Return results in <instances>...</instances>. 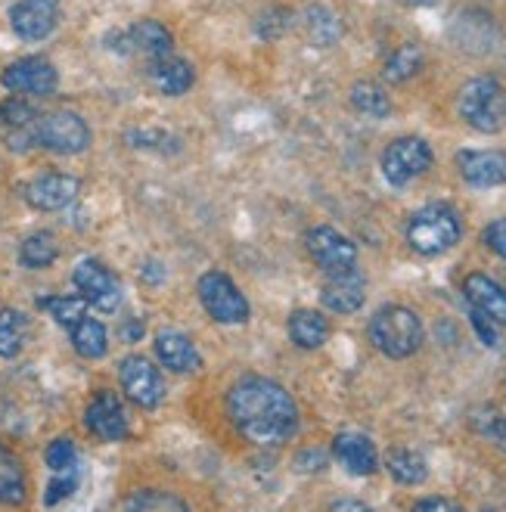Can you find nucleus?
Segmentation results:
<instances>
[{
    "label": "nucleus",
    "instance_id": "obj_1",
    "mask_svg": "<svg viewBox=\"0 0 506 512\" xmlns=\"http://www.w3.org/2000/svg\"><path fill=\"white\" fill-rule=\"evenodd\" d=\"M227 416L233 429L258 447H277L299 429V407L274 379L246 376L227 391Z\"/></svg>",
    "mask_w": 506,
    "mask_h": 512
},
{
    "label": "nucleus",
    "instance_id": "obj_2",
    "mask_svg": "<svg viewBox=\"0 0 506 512\" xmlns=\"http://www.w3.org/2000/svg\"><path fill=\"white\" fill-rule=\"evenodd\" d=\"M460 236H463L460 215L444 202L423 205L420 212H413L407 221L410 249L426 258H435V255H444L448 249H454L460 243Z\"/></svg>",
    "mask_w": 506,
    "mask_h": 512
},
{
    "label": "nucleus",
    "instance_id": "obj_3",
    "mask_svg": "<svg viewBox=\"0 0 506 512\" xmlns=\"http://www.w3.org/2000/svg\"><path fill=\"white\" fill-rule=\"evenodd\" d=\"M367 333H370V342L392 360H404L420 351L423 345V323L416 317V311L404 305L379 308L367 326Z\"/></svg>",
    "mask_w": 506,
    "mask_h": 512
},
{
    "label": "nucleus",
    "instance_id": "obj_4",
    "mask_svg": "<svg viewBox=\"0 0 506 512\" xmlns=\"http://www.w3.org/2000/svg\"><path fill=\"white\" fill-rule=\"evenodd\" d=\"M457 112L479 134H497L506 128V90L497 78H472L460 87Z\"/></svg>",
    "mask_w": 506,
    "mask_h": 512
},
{
    "label": "nucleus",
    "instance_id": "obj_5",
    "mask_svg": "<svg viewBox=\"0 0 506 512\" xmlns=\"http://www.w3.org/2000/svg\"><path fill=\"white\" fill-rule=\"evenodd\" d=\"M196 292H199V301L208 311V317L218 320V323L236 326V323H246L252 314L249 298L240 292V286H236L227 274H221V270H208V274H202Z\"/></svg>",
    "mask_w": 506,
    "mask_h": 512
},
{
    "label": "nucleus",
    "instance_id": "obj_6",
    "mask_svg": "<svg viewBox=\"0 0 506 512\" xmlns=\"http://www.w3.org/2000/svg\"><path fill=\"white\" fill-rule=\"evenodd\" d=\"M35 143L59 156H78L91 146V128L78 112H50L35 122Z\"/></svg>",
    "mask_w": 506,
    "mask_h": 512
},
{
    "label": "nucleus",
    "instance_id": "obj_7",
    "mask_svg": "<svg viewBox=\"0 0 506 512\" xmlns=\"http://www.w3.org/2000/svg\"><path fill=\"white\" fill-rule=\"evenodd\" d=\"M432 159V146L423 137H398L382 153V177L392 187H407L432 168Z\"/></svg>",
    "mask_w": 506,
    "mask_h": 512
},
{
    "label": "nucleus",
    "instance_id": "obj_8",
    "mask_svg": "<svg viewBox=\"0 0 506 512\" xmlns=\"http://www.w3.org/2000/svg\"><path fill=\"white\" fill-rule=\"evenodd\" d=\"M118 379H122L125 395L143 410L159 407L162 398H165V379H162L159 367H153L150 360L140 357V354H131V357L122 360V367H118Z\"/></svg>",
    "mask_w": 506,
    "mask_h": 512
},
{
    "label": "nucleus",
    "instance_id": "obj_9",
    "mask_svg": "<svg viewBox=\"0 0 506 512\" xmlns=\"http://www.w3.org/2000/svg\"><path fill=\"white\" fill-rule=\"evenodd\" d=\"M75 289L81 292V298L87 305H94L97 311H115L122 305V286L112 277V270L94 258H84L75 264V274H72Z\"/></svg>",
    "mask_w": 506,
    "mask_h": 512
},
{
    "label": "nucleus",
    "instance_id": "obj_10",
    "mask_svg": "<svg viewBox=\"0 0 506 512\" xmlns=\"http://www.w3.org/2000/svg\"><path fill=\"white\" fill-rule=\"evenodd\" d=\"M305 246H308V255L314 258V264L320 270H326V274H342V270L357 267V246L336 227L308 230Z\"/></svg>",
    "mask_w": 506,
    "mask_h": 512
},
{
    "label": "nucleus",
    "instance_id": "obj_11",
    "mask_svg": "<svg viewBox=\"0 0 506 512\" xmlns=\"http://www.w3.org/2000/svg\"><path fill=\"white\" fill-rule=\"evenodd\" d=\"M0 84H4L10 94H32V97H50L59 75L53 69L50 59L44 56H22L16 63H10L0 75Z\"/></svg>",
    "mask_w": 506,
    "mask_h": 512
},
{
    "label": "nucleus",
    "instance_id": "obj_12",
    "mask_svg": "<svg viewBox=\"0 0 506 512\" xmlns=\"http://www.w3.org/2000/svg\"><path fill=\"white\" fill-rule=\"evenodd\" d=\"M81 184L72 177V174H59V171H47V174H38L25 184V202L38 208V212H59V208H66L75 202Z\"/></svg>",
    "mask_w": 506,
    "mask_h": 512
},
{
    "label": "nucleus",
    "instance_id": "obj_13",
    "mask_svg": "<svg viewBox=\"0 0 506 512\" xmlns=\"http://www.w3.org/2000/svg\"><path fill=\"white\" fill-rule=\"evenodd\" d=\"M457 171L469 187H500L506 184V153L503 149H463L457 153Z\"/></svg>",
    "mask_w": 506,
    "mask_h": 512
},
{
    "label": "nucleus",
    "instance_id": "obj_14",
    "mask_svg": "<svg viewBox=\"0 0 506 512\" xmlns=\"http://www.w3.org/2000/svg\"><path fill=\"white\" fill-rule=\"evenodd\" d=\"M320 301H323V308L333 314L361 311L367 301V280L361 277L357 267L342 270V274H330V280H326L320 289Z\"/></svg>",
    "mask_w": 506,
    "mask_h": 512
},
{
    "label": "nucleus",
    "instance_id": "obj_15",
    "mask_svg": "<svg viewBox=\"0 0 506 512\" xmlns=\"http://www.w3.org/2000/svg\"><path fill=\"white\" fill-rule=\"evenodd\" d=\"M84 426L100 441H125L128 438V416L125 407L112 391H100L84 410Z\"/></svg>",
    "mask_w": 506,
    "mask_h": 512
},
{
    "label": "nucleus",
    "instance_id": "obj_16",
    "mask_svg": "<svg viewBox=\"0 0 506 512\" xmlns=\"http://www.w3.org/2000/svg\"><path fill=\"white\" fill-rule=\"evenodd\" d=\"M59 0H19L10 10V25L22 41H44L56 28Z\"/></svg>",
    "mask_w": 506,
    "mask_h": 512
},
{
    "label": "nucleus",
    "instance_id": "obj_17",
    "mask_svg": "<svg viewBox=\"0 0 506 512\" xmlns=\"http://www.w3.org/2000/svg\"><path fill=\"white\" fill-rule=\"evenodd\" d=\"M463 295L469 308L485 314L494 326H506V289L488 274H469L463 280Z\"/></svg>",
    "mask_w": 506,
    "mask_h": 512
},
{
    "label": "nucleus",
    "instance_id": "obj_18",
    "mask_svg": "<svg viewBox=\"0 0 506 512\" xmlns=\"http://www.w3.org/2000/svg\"><path fill=\"white\" fill-rule=\"evenodd\" d=\"M333 457L351 475H373L379 469V454L367 435L361 432H339L333 438Z\"/></svg>",
    "mask_w": 506,
    "mask_h": 512
},
{
    "label": "nucleus",
    "instance_id": "obj_19",
    "mask_svg": "<svg viewBox=\"0 0 506 512\" xmlns=\"http://www.w3.org/2000/svg\"><path fill=\"white\" fill-rule=\"evenodd\" d=\"M150 81H153V87L159 90V94L181 97V94H187V90L193 87L196 72H193V66L187 63V59L174 56V53H165V56L150 59Z\"/></svg>",
    "mask_w": 506,
    "mask_h": 512
},
{
    "label": "nucleus",
    "instance_id": "obj_20",
    "mask_svg": "<svg viewBox=\"0 0 506 512\" xmlns=\"http://www.w3.org/2000/svg\"><path fill=\"white\" fill-rule=\"evenodd\" d=\"M156 357L171 373H196L202 367V357H199L193 339L177 333V329H165V333L156 336Z\"/></svg>",
    "mask_w": 506,
    "mask_h": 512
},
{
    "label": "nucleus",
    "instance_id": "obj_21",
    "mask_svg": "<svg viewBox=\"0 0 506 512\" xmlns=\"http://www.w3.org/2000/svg\"><path fill=\"white\" fill-rule=\"evenodd\" d=\"M286 329H289V339L305 351H314L330 339V320H326L320 311H311V308L292 311Z\"/></svg>",
    "mask_w": 506,
    "mask_h": 512
},
{
    "label": "nucleus",
    "instance_id": "obj_22",
    "mask_svg": "<svg viewBox=\"0 0 506 512\" xmlns=\"http://www.w3.org/2000/svg\"><path fill=\"white\" fill-rule=\"evenodd\" d=\"M125 38H128L131 50L150 56V59L171 53V32H168L162 22H156V19H140V22H134L128 28Z\"/></svg>",
    "mask_w": 506,
    "mask_h": 512
},
{
    "label": "nucleus",
    "instance_id": "obj_23",
    "mask_svg": "<svg viewBox=\"0 0 506 512\" xmlns=\"http://www.w3.org/2000/svg\"><path fill=\"white\" fill-rule=\"evenodd\" d=\"M385 469H389V475L398 481V485H423L426 475H429L426 457L416 454V450H410V447L389 450V457H385Z\"/></svg>",
    "mask_w": 506,
    "mask_h": 512
},
{
    "label": "nucleus",
    "instance_id": "obj_24",
    "mask_svg": "<svg viewBox=\"0 0 506 512\" xmlns=\"http://www.w3.org/2000/svg\"><path fill=\"white\" fill-rule=\"evenodd\" d=\"M72 345L81 357L87 360H97L109 351V336H106V326L100 320H91V317H84L81 323H75L72 329Z\"/></svg>",
    "mask_w": 506,
    "mask_h": 512
},
{
    "label": "nucleus",
    "instance_id": "obj_25",
    "mask_svg": "<svg viewBox=\"0 0 506 512\" xmlns=\"http://www.w3.org/2000/svg\"><path fill=\"white\" fill-rule=\"evenodd\" d=\"M25 500V469L13 450L0 444V503H22Z\"/></svg>",
    "mask_w": 506,
    "mask_h": 512
},
{
    "label": "nucleus",
    "instance_id": "obj_26",
    "mask_svg": "<svg viewBox=\"0 0 506 512\" xmlns=\"http://www.w3.org/2000/svg\"><path fill=\"white\" fill-rule=\"evenodd\" d=\"M351 106L361 115H370V118H389L392 115L389 94H385V90L373 81H357L351 87Z\"/></svg>",
    "mask_w": 506,
    "mask_h": 512
},
{
    "label": "nucleus",
    "instance_id": "obj_27",
    "mask_svg": "<svg viewBox=\"0 0 506 512\" xmlns=\"http://www.w3.org/2000/svg\"><path fill=\"white\" fill-rule=\"evenodd\" d=\"M28 339V317L16 308L0 311V357H16Z\"/></svg>",
    "mask_w": 506,
    "mask_h": 512
},
{
    "label": "nucleus",
    "instance_id": "obj_28",
    "mask_svg": "<svg viewBox=\"0 0 506 512\" xmlns=\"http://www.w3.org/2000/svg\"><path fill=\"white\" fill-rule=\"evenodd\" d=\"M59 249H56V236L47 233V230H38L25 239V243L19 246V261L25 267H32V270H41V267H50L56 261Z\"/></svg>",
    "mask_w": 506,
    "mask_h": 512
},
{
    "label": "nucleus",
    "instance_id": "obj_29",
    "mask_svg": "<svg viewBox=\"0 0 506 512\" xmlns=\"http://www.w3.org/2000/svg\"><path fill=\"white\" fill-rule=\"evenodd\" d=\"M420 69H423V50L416 44H401L389 59H385L382 75H385V81L401 84V81L413 78Z\"/></svg>",
    "mask_w": 506,
    "mask_h": 512
},
{
    "label": "nucleus",
    "instance_id": "obj_30",
    "mask_svg": "<svg viewBox=\"0 0 506 512\" xmlns=\"http://www.w3.org/2000/svg\"><path fill=\"white\" fill-rule=\"evenodd\" d=\"M38 305L66 329H72L87 317V301L81 295H53V298H41Z\"/></svg>",
    "mask_w": 506,
    "mask_h": 512
},
{
    "label": "nucleus",
    "instance_id": "obj_31",
    "mask_svg": "<svg viewBox=\"0 0 506 512\" xmlns=\"http://www.w3.org/2000/svg\"><path fill=\"white\" fill-rule=\"evenodd\" d=\"M308 19V35L317 47H333L339 38H342V22L333 10H326V7H311L305 13Z\"/></svg>",
    "mask_w": 506,
    "mask_h": 512
},
{
    "label": "nucleus",
    "instance_id": "obj_32",
    "mask_svg": "<svg viewBox=\"0 0 506 512\" xmlns=\"http://www.w3.org/2000/svg\"><path fill=\"white\" fill-rule=\"evenodd\" d=\"M472 429L479 432L485 441H491L494 447L506 450V413L497 407H485V410H475L472 413Z\"/></svg>",
    "mask_w": 506,
    "mask_h": 512
},
{
    "label": "nucleus",
    "instance_id": "obj_33",
    "mask_svg": "<svg viewBox=\"0 0 506 512\" xmlns=\"http://www.w3.org/2000/svg\"><path fill=\"white\" fill-rule=\"evenodd\" d=\"M125 509H140V512H153V509H177V512H184L187 509V500L181 497H174L168 491H137L134 497L125 500Z\"/></svg>",
    "mask_w": 506,
    "mask_h": 512
},
{
    "label": "nucleus",
    "instance_id": "obj_34",
    "mask_svg": "<svg viewBox=\"0 0 506 512\" xmlns=\"http://www.w3.org/2000/svg\"><path fill=\"white\" fill-rule=\"evenodd\" d=\"M35 109L28 106L25 100H19V97H10V100H4L0 103V125L4 128H10V131H19V128H28L35 122Z\"/></svg>",
    "mask_w": 506,
    "mask_h": 512
},
{
    "label": "nucleus",
    "instance_id": "obj_35",
    "mask_svg": "<svg viewBox=\"0 0 506 512\" xmlns=\"http://www.w3.org/2000/svg\"><path fill=\"white\" fill-rule=\"evenodd\" d=\"M47 466L53 472H63V469H72L78 466V450H75V441L72 438H53L47 444Z\"/></svg>",
    "mask_w": 506,
    "mask_h": 512
},
{
    "label": "nucleus",
    "instance_id": "obj_36",
    "mask_svg": "<svg viewBox=\"0 0 506 512\" xmlns=\"http://www.w3.org/2000/svg\"><path fill=\"white\" fill-rule=\"evenodd\" d=\"M78 488V466L72 469H63V472H53V481H50V488H47V503H59L63 497H69L72 491Z\"/></svg>",
    "mask_w": 506,
    "mask_h": 512
},
{
    "label": "nucleus",
    "instance_id": "obj_37",
    "mask_svg": "<svg viewBox=\"0 0 506 512\" xmlns=\"http://www.w3.org/2000/svg\"><path fill=\"white\" fill-rule=\"evenodd\" d=\"M482 239H485V246H488L491 252H497L500 258H506V218L491 221V224L485 227Z\"/></svg>",
    "mask_w": 506,
    "mask_h": 512
},
{
    "label": "nucleus",
    "instance_id": "obj_38",
    "mask_svg": "<svg viewBox=\"0 0 506 512\" xmlns=\"http://www.w3.org/2000/svg\"><path fill=\"white\" fill-rule=\"evenodd\" d=\"M128 140L134 143V146H143V149H165L162 143H177L174 137H168V134H162V131H131L128 134Z\"/></svg>",
    "mask_w": 506,
    "mask_h": 512
},
{
    "label": "nucleus",
    "instance_id": "obj_39",
    "mask_svg": "<svg viewBox=\"0 0 506 512\" xmlns=\"http://www.w3.org/2000/svg\"><path fill=\"white\" fill-rule=\"evenodd\" d=\"M469 320H472V329L479 333V339L488 345V348H494L497 345V333H494V323L485 317V314H479L475 308H469Z\"/></svg>",
    "mask_w": 506,
    "mask_h": 512
},
{
    "label": "nucleus",
    "instance_id": "obj_40",
    "mask_svg": "<svg viewBox=\"0 0 506 512\" xmlns=\"http://www.w3.org/2000/svg\"><path fill=\"white\" fill-rule=\"evenodd\" d=\"M286 25H289V22H286V13H264L261 22H258V35H264V38H277Z\"/></svg>",
    "mask_w": 506,
    "mask_h": 512
},
{
    "label": "nucleus",
    "instance_id": "obj_41",
    "mask_svg": "<svg viewBox=\"0 0 506 512\" xmlns=\"http://www.w3.org/2000/svg\"><path fill=\"white\" fill-rule=\"evenodd\" d=\"M323 466H326L323 450H302V454L295 457V469L299 472H320Z\"/></svg>",
    "mask_w": 506,
    "mask_h": 512
},
{
    "label": "nucleus",
    "instance_id": "obj_42",
    "mask_svg": "<svg viewBox=\"0 0 506 512\" xmlns=\"http://www.w3.org/2000/svg\"><path fill=\"white\" fill-rule=\"evenodd\" d=\"M413 509H420V512H429V509H444V512H454V509H460V503H454V500H444V497H423V500H416L413 503Z\"/></svg>",
    "mask_w": 506,
    "mask_h": 512
},
{
    "label": "nucleus",
    "instance_id": "obj_43",
    "mask_svg": "<svg viewBox=\"0 0 506 512\" xmlns=\"http://www.w3.org/2000/svg\"><path fill=\"white\" fill-rule=\"evenodd\" d=\"M140 277H143L146 283H162V280H165V267H159L156 261H146V264L140 267Z\"/></svg>",
    "mask_w": 506,
    "mask_h": 512
},
{
    "label": "nucleus",
    "instance_id": "obj_44",
    "mask_svg": "<svg viewBox=\"0 0 506 512\" xmlns=\"http://www.w3.org/2000/svg\"><path fill=\"white\" fill-rule=\"evenodd\" d=\"M140 336H143V323H140V320H134V323L125 326V339H128V342H137Z\"/></svg>",
    "mask_w": 506,
    "mask_h": 512
},
{
    "label": "nucleus",
    "instance_id": "obj_45",
    "mask_svg": "<svg viewBox=\"0 0 506 512\" xmlns=\"http://www.w3.org/2000/svg\"><path fill=\"white\" fill-rule=\"evenodd\" d=\"M333 509H367V503H361V500H336Z\"/></svg>",
    "mask_w": 506,
    "mask_h": 512
},
{
    "label": "nucleus",
    "instance_id": "obj_46",
    "mask_svg": "<svg viewBox=\"0 0 506 512\" xmlns=\"http://www.w3.org/2000/svg\"><path fill=\"white\" fill-rule=\"evenodd\" d=\"M407 4H413V7H432V4H438V0H407Z\"/></svg>",
    "mask_w": 506,
    "mask_h": 512
}]
</instances>
